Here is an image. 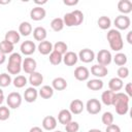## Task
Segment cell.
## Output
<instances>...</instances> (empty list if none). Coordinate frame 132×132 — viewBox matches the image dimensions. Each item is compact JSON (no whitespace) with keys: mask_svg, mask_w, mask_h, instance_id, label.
Instances as JSON below:
<instances>
[{"mask_svg":"<svg viewBox=\"0 0 132 132\" xmlns=\"http://www.w3.org/2000/svg\"><path fill=\"white\" fill-rule=\"evenodd\" d=\"M107 41L109 43V46L114 52H120L124 47V41L122 38V35L119 30L117 29H110L106 34Z\"/></svg>","mask_w":132,"mask_h":132,"instance_id":"1","label":"cell"},{"mask_svg":"<svg viewBox=\"0 0 132 132\" xmlns=\"http://www.w3.org/2000/svg\"><path fill=\"white\" fill-rule=\"evenodd\" d=\"M22 63L23 59L19 53H12L8 57V64H7V71L9 74H20L22 70Z\"/></svg>","mask_w":132,"mask_h":132,"instance_id":"2","label":"cell"},{"mask_svg":"<svg viewBox=\"0 0 132 132\" xmlns=\"http://www.w3.org/2000/svg\"><path fill=\"white\" fill-rule=\"evenodd\" d=\"M63 22L64 25L67 27L79 26L84 22V13L79 9H75L71 12H67L64 14Z\"/></svg>","mask_w":132,"mask_h":132,"instance_id":"3","label":"cell"},{"mask_svg":"<svg viewBox=\"0 0 132 132\" xmlns=\"http://www.w3.org/2000/svg\"><path fill=\"white\" fill-rule=\"evenodd\" d=\"M22 95L19 93V92H11L8 94L7 98H6V102H7V105L9 108H12V109H15V108H19L22 104Z\"/></svg>","mask_w":132,"mask_h":132,"instance_id":"4","label":"cell"},{"mask_svg":"<svg viewBox=\"0 0 132 132\" xmlns=\"http://www.w3.org/2000/svg\"><path fill=\"white\" fill-rule=\"evenodd\" d=\"M113 24H114L117 30H127L131 25V20L129 16H127L125 14H120V15L116 16Z\"/></svg>","mask_w":132,"mask_h":132,"instance_id":"5","label":"cell"},{"mask_svg":"<svg viewBox=\"0 0 132 132\" xmlns=\"http://www.w3.org/2000/svg\"><path fill=\"white\" fill-rule=\"evenodd\" d=\"M96 60L98 62V64L100 65H103V66H107L111 63L112 61V56H111V53L107 50H100L98 53H97V56H96Z\"/></svg>","mask_w":132,"mask_h":132,"instance_id":"6","label":"cell"},{"mask_svg":"<svg viewBox=\"0 0 132 132\" xmlns=\"http://www.w3.org/2000/svg\"><path fill=\"white\" fill-rule=\"evenodd\" d=\"M86 109L90 114H97L101 111V102L96 98L89 99L86 103Z\"/></svg>","mask_w":132,"mask_h":132,"instance_id":"7","label":"cell"},{"mask_svg":"<svg viewBox=\"0 0 132 132\" xmlns=\"http://www.w3.org/2000/svg\"><path fill=\"white\" fill-rule=\"evenodd\" d=\"M20 50H21V53L23 55L30 56V55L34 54V52L36 51V44L32 40H25L24 42H22Z\"/></svg>","mask_w":132,"mask_h":132,"instance_id":"8","label":"cell"},{"mask_svg":"<svg viewBox=\"0 0 132 132\" xmlns=\"http://www.w3.org/2000/svg\"><path fill=\"white\" fill-rule=\"evenodd\" d=\"M36 66H37V63L33 58H25L23 60L22 69L28 74H31L34 71H36Z\"/></svg>","mask_w":132,"mask_h":132,"instance_id":"9","label":"cell"},{"mask_svg":"<svg viewBox=\"0 0 132 132\" xmlns=\"http://www.w3.org/2000/svg\"><path fill=\"white\" fill-rule=\"evenodd\" d=\"M45 15H46V11L42 6H35L30 11V18L36 22L43 20Z\"/></svg>","mask_w":132,"mask_h":132,"instance_id":"10","label":"cell"},{"mask_svg":"<svg viewBox=\"0 0 132 132\" xmlns=\"http://www.w3.org/2000/svg\"><path fill=\"white\" fill-rule=\"evenodd\" d=\"M77 57L84 63H91L95 59V53L90 48H84L78 53Z\"/></svg>","mask_w":132,"mask_h":132,"instance_id":"11","label":"cell"},{"mask_svg":"<svg viewBox=\"0 0 132 132\" xmlns=\"http://www.w3.org/2000/svg\"><path fill=\"white\" fill-rule=\"evenodd\" d=\"M90 76V71L87 67L85 66H78L75 68L74 70V77L79 80V81H85V80H88Z\"/></svg>","mask_w":132,"mask_h":132,"instance_id":"12","label":"cell"},{"mask_svg":"<svg viewBox=\"0 0 132 132\" xmlns=\"http://www.w3.org/2000/svg\"><path fill=\"white\" fill-rule=\"evenodd\" d=\"M91 73L94 76H96L97 78H101V77L106 76V74L108 73V69L106 66H103L100 64H95L91 67Z\"/></svg>","mask_w":132,"mask_h":132,"instance_id":"13","label":"cell"},{"mask_svg":"<svg viewBox=\"0 0 132 132\" xmlns=\"http://www.w3.org/2000/svg\"><path fill=\"white\" fill-rule=\"evenodd\" d=\"M41 125H42V128L44 130L53 131L57 127V119L53 116H46L45 118H43Z\"/></svg>","mask_w":132,"mask_h":132,"instance_id":"14","label":"cell"},{"mask_svg":"<svg viewBox=\"0 0 132 132\" xmlns=\"http://www.w3.org/2000/svg\"><path fill=\"white\" fill-rule=\"evenodd\" d=\"M84 108H85V105H84L82 101L79 100V99H74L69 104V111L72 114H79V113H81Z\"/></svg>","mask_w":132,"mask_h":132,"instance_id":"15","label":"cell"},{"mask_svg":"<svg viewBox=\"0 0 132 132\" xmlns=\"http://www.w3.org/2000/svg\"><path fill=\"white\" fill-rule=\"evenodd\" d=\"M37 97H38V91L34 87H29L24 92V99L28 103H32V102L36 101Z\"/></svg>","mask_w":132,"mask_h":132,"instance_id":"16","label":"cell"},{"mask_svg":"<svg viewBox=\"0 0 132 132\" xmlns=\"http://www.w3.org/2000/svg\"><path fill=\"white\" fill-rule=\"evenodd\" d=\"M53 43L48 40H43L41 42H39V44L37 45V50L38 52L43 55V56H46V55H50L52 52H53Z\"/></svg>","mask_w":132,"mask_h":132,"instance_id":"17","label":"cell"},{"mask_svg":"<svg viewBox=\"0 0 132 132\" xmlns=\"http://www.w3.org/2000/svg\"><path fill=\"white\" fill-rule=\"evenodd\" d=\"M72 121V113L69 111V109H61L58 113V122L62 125H66L69 122Z\"/></svg>","mask_w":132,"mask_h":132,"instance_id":"18","label":"cell"},{"mask_svg":"<svg viewBox=\"0 0 132 132\" xmlns=\"http://www.w3.org/2000/svg\"><path fill=\"white\" fill-rule=\"evenodd\" d=\"M118 10L122 14H128L132 11V2L130 0H120L118 3Z\"/></svg>","mask_w":132,"mask_h":132,"instance_id":"19","label":"cell"},{"mask_svg":"<svg viewBox=\"0 0 132 132\" xmlns=\"http://www.w3.org/2000/svg\"><path fill=\"white\" fill-rule=\"evenodd\" d=\"M20 39H21V35L16 30H9L5 33V36H4V40L8 41L13 45L16 44L20 41Z\"/></svg>","mask_w":132,"mask_h":132,"instance_id":"20","label":"cell"},{"mask_svg":"<svg viewBox=\"0 0 132 132\" xmlns=\"http://www.w3.org/2000/svg\"><path fill=\"white\" fill-rule=\"evenodd\" d=\"M64 64L66 66H73L77 63L78 57L74 52H67L65 55H63V60Z\"/></svg>","mask_w":132,"mask_h":132,"instance_id":"21","label":"cell"},{"mask_svg":"<svg viewBox=\"0 0 132 132\" xmlns=\"http://www.w3.org/2000/svg\"><path fill=\"white\" fill-rule=\"evenodd\" d=\"M28 81L31 84V87H39L42 81H43V75L40 73V72H37V71H34L33 73H31L29 75V79Z\"/></svg>","mask_w":132,"mask_h":132,"instance_id":"22","label":"cell"},{"mask_svg":"<svg viewBox=\"0 0 132 132\" xmlns=\"http://www.w3.org/2000/svg\"><path fill=\"white\" fill-rule=\"evenodd\" d=\"M124 87V82H123V79L119 78V77H112L109 79L108 81V88L110 91L117 93L118 91L122 90V88Z\"/></svg>","mask_w":132,"mask_h":132,"instance_id":"23","label":"cell"},{"mask_svg":"<svg viewBox=\"0 0 132 132\" xmlns=\"http://www.w3.org/2000/svg\"><path fill=\"white\" fill-rule=\"evenodd\" d=\"M46 36H47V32H46V29L44 27L38 26L33 30V37L35 40H37L39 42L45 40Z\"/></svg>","mask_w":132,"mask_h":132,"instance_id":"24","label":"cell"},{"mask_svg":"<svg viewBox=\"0 0 132 132\" xmlns=\"http://www.w3.org/2000/svg\"><path fill=\"white\" fill-rule=\"evenodd\" d=\"M52 88L56 91H63L67 88V81L63 77H56L52 81Z\"/></svg>","mask_w":132,"mask_h":132,"instance_id":"25","label":"cell"},{"mask_svg":"<svg viewBox=\"0 0 132 132\" xmlns=\"http://www.w3.org/2000/svg\"><path fill=\"white\" fill-rule=\"evenodd\" d=\"M54 91L55 90L52 88V86L45 85V86H42L41 89L38 91V95L43 99H50L54 96Z\"/></svg>","mask_w":132,"mask_h":132,"instance_id":"26","label":"cell"},{"mask_svg":"<svg viewBox=\"0 0 132 132\" xmlns=\"http://www.w3.org/2000/svg\"><path fill=\"white\" fill-rule=\"evenodd\" d=\"M87 88L89 90H92V91H99V90H101L103 88V81L100 78L90 79L87 82Z\"/></svg>","mask_w":132,"mask_h":132,"instance_id":"27","label":"cell"},{"mask_svg":"<svg viewBox=\"0 0 132 132\" xmlns=\"http://www.w3.org/2000/svg\"><path fill=\"white\" fill-rule=\"evenodd\" d=\"M32 25L29 22H22L19 26V33L23 36H29L32 33Z\"/></svg>","mask_w":132,"mask_h":132,"instance_id":"28","label":"cell"},{"mask_svg":"<svg viewBox=\"0 0 132 132\" xmlns=\"http://www.w3.org/2000/svg\"><path fill=\"white\" fill-rule=\"evenodd\" d=\"M113 95H114V92L110 91V90H107V91H104L101 95V101L103 104L109 106L112 104V99H113Z\"/></svg>","mask_w":132,"mask_h":132,"instance_id":"29","label":"cell"},{"mask_svg":"<svg viewBox=\"0 0 132 132\" xmlns=\"http://www.w3.org/2000/svg\"><path fill=\"white\" fill-rule=\"evenodd\" d=\"M129 99L130 97H128L125 93H122V92H117L114 93L113 95V99H112V104L111 105H116L118 103H121V102H128L129 103Z\"/></svg>","mask_w":132,"mask_h":132,"instance_id":"30","label":"cell"},{"mask_svg":"<svg viewBox=\"0 0 132 132\" xmlns=\"http://www.w3.org/2000/svg\"><path fill=\"white\" fill-rule=\"evenodd\" d=\"M97 24H98V26H99L100 29H102V30H107V29H109L110 26H111V20H110L108 16H106V15H102V16H100V18L98 19Z\"/></svg>","mask_w":132,"mask_h":132,"instance_id":"31","label":"cell"},{"mask_svg":"<svg viewBox=\"0 0 132 132\" xmlns=\"http://www.w3.org/2000/svg\"><path fill=\"white\" fill-rule=\"evenodd\" d=\"M64 22H63V19L61 18H55L52 20L51 22V28L55 31V32H59V31H62L63 28H64Z\"/></svg>","mask_w":132,"mask_h":132,"instance_id":"32","label":"cell"},{"mask_svg":"<svg viewBox=\"0 0 132 132\" xmlns=\"http://www.w3.org/2000/svg\"><path fill=\"white\" fill-rule=\"evenodd\" d=\"M112 60L118 66L121 67V66H125L126 65V63L128 61V58L124 53H117L114 55V57H112Z\"/></svg>","mask_w":132,"mask_h":132,"instance_id":"33","label":"cell"},{"mask_svg":"<svg viewBox=\"0 0 132 132\" xmlns=\"http://www.w3.org/2000/svg\"><path fill=\"white\" fill-rule=\"evenodd\" d=\"M67 50H68V46H67V44H66L64 41H57V42L53 45V51H55V52L61 54L62 56L67 53Z\"/></svg>","mask_w":132,"mask_h":132,"instance_id":"34","label":"cell"},{"mask_svg":"<svg viewBox=\"0 0 132 132\" xmlns=\"http://www.w3.org/2000/svg\"><path fill=\"white\" fill-rule=\"evenodd\" d=\"M13 47H14V45L11 44V43H9V42L6 41V40H2V41L0 42V52L3 53L4 55L12 54Z\"/></svg>","mask_w":132,"mask_h":132,"instance_id":"35","label":"cell"},{"mask_svg":"<svg viewBox=\"0 0 132 132\" xmlns=\"http://www.w3.org/2000/svg\"><path fill=\"white\" fill-rule=\"evenodd\" d=\"M12 84L15 88L18 89H21V88H24L27 84H28V79L26 78V76L24 75H16L13 80H12Z\"/></svg>","mask_w":132,"mask_h":132,"instance_id":"36","label":"cell"},{"mask_svg":"<svg viewBox=\"0 0 132 132\" xmlns=\"http://www.w3.org/2000/svg\"><path fill=\"white\" fill-rule=\"evenodd\" d=\"M116 112L120 116H125L129 110V103L128 102H121L114 105Z\"/></svg>","mask_w":132,"mask_h":132,"instance_id":"37","label":"cell"},{"mask_svg":"<svg viewBox=\"0 0 132 132\" xmlns=\"http://www.w3.org/2000/svg\"><path fill=\"white\" fill-rule=\"evenodd\" d=\"M48 60H50V63L52 65H59L62 60H63V56L55 51H53L51 54H50V57H48Z\"/></svg>","mask_w":132,"mask_h":132,"instance_id":"38","label":"cell"},{"mask_svg":"<svg viewBox=\"0 0 132 132\" xmlns=\"http://www.w3.org/2000/svg\"><path fill=\"white\" fill-rule=\"evenodd\" d=\"M12 82L11 76L8 73H1L0 74V88H5L8 87L10 84Z\"/></svg>","mask_w":132,"mask_h":132,"instance_id":"39","label":"cell"},{"mask_svg":"<svg viewBox=\"0 0 132 132\" xmlns=\"http://www.w3.org/2000/svg\"><path fill=\"white\" fill-rule=\"evenodd\" d=\"M101 121L105 126L111 125L113 124V114L110 111H105L101 117Z\"/></svg>","mask_w":132,"mask_h":132,"instance_id":"40","label":"cell"},{"mask_svg":"<svg viewBox=\"0 0 132 132\" xmlns=\"http://www.w3.org/2000/svg\"><path fill=\"white\" fill-rule=\"evenodd\" d=\"M78 130H79V124L75 121H71L65 125V131L66 132H77Z\"/></svg>","mask_w":132,"mask_h":132,"instance_id":"41","label":"cell"},{"mask_svg":"<svg viewBox=\"0 0 132 132\" xmlns=\"http://www.w3.org/2000/svg\"><path fill=\"white\" fill-rule=\"evenodd\" d=\"M10 117V110L7 106H0V121H6Z\"/></svg>","mask_w":132,"mask_h":132,"instance_id":"42","label":"cell"},{"mask_svg":"<svg viewBox=\"0 0 132 132\" xmlns=\"http://www.w3.org/2000/svg\"><path fill=\"white\" fill-rule=\"evenodd\" d=\"M117 74H118V77L121 78V79L127 78L128 75H129V69H128V67H126V66L119 67V69L117 71Z\"/></svg>","mask_w":132,"mask_h":132,"instance_id":"43","label":"cell"},{"mask_svg":"<svg viewBox=\"0 0 132 132\" xmlns=\"http://www.w3.org/2000/svg\"><path fill=\"white\" fill-rule=\"evenodd\" d=\"M105 132H121V128L117 124H111V125L106 126Z\"/></svg>","mask_w":132,"mask_h":132,"instance_id":"44","label":"cell"},{"mask_svg":"<svg viewBox=\"0 0 132 132\" xmlns=\"http://www.w3.org/2000/svg\"><path fill=\"white\" fill-rule=\"evenodd\" d=\"M125 94L128 96V97H131L132 96V85L131 82H128L126 86H125Z\"/></svg>","mask_w":132,"mask_h":132,"instance_id":"45","label":"cell"},{"mask_svg":"<svg viewBox=\"0 0 132 132\" xmlns=\"http://www.w3.org/2000/svg\"><path fill=\"white\" fill-rule=\"evenodd\" d=\"M63 3L67 6H73V5H76L78 3V0H64Z\"/></svg>","mask_w":132,"mask_h":132,"instance_id":"46","label":"cell"},{"mask_svg":"<svg viewBox=\"0 0 132 132\" xmlns=\"http://www.w3.org/2000/svg\"><path fill=\"white\" fill-rule=\"evenodd\" d=\"M29 132H43V131H42V129H41L40 127H38V126H34V127H32V128L30 129Z\"/></svg>","mask_w":132,"mask_h":132,"instance_id":"47","label":"cell"},{"mask_svg":"<svg viewBox=\"0 0 132 132\" xmlns=\"http://www.w3.org/2000/svg\"><path fill=\"white\" fill-rule=\"evenodd\" d=\"M127 41L129 44H132V31H129L127 33Z\"/></svg>","mask_w":132,"mask_h":132,"instance_id":"48","label":"cell"},{"mask_svg":"<svg viewBox=\"0 0 132 132\" xmlns=\"http://www.w3.org/2000/svg\"><path fill=\"white\" fill-rule=\"evenodd\" d=\"M5 61H6V55H4L3 53L0 52V65L3 64Z\"/></svg>","mask_w":132,"mask_h":132,"instance_id":"49","label":"cell"},{"mask_svg":"<svg viewBox=\"0 0 132 132\" xmlns=\"http://www.w3.org/2000/svg\"><path fill=\"white\" fill-rule=\"evenodd\" d=\"M4 101V93L2 91V89L0 88V104H2Z\"/></svg>","mask_w":132,"mask_h":132,"instance_id":"50","label":"cell"},{"mask_svg":"<svg viewBox=\"0 0 132 132\" xmlns=\"http://www.w3.org/2000/svg\"><path fill=\"white\" fill-rule=\"evenodd\" d=\"M46 2H47L46 0H43V1H38V0H34V3H35V4H37V5H40V6H41L42 4H45Z\"/></svg>","mask_w":132,"mask_h":132,"instance_id":"51","label":"cell"},{"mask_svg":"<svg viewBox=\"0 0 132 132\" xmlns=\"http://www.w3.org/2000/svg\"><path fill=\"white\" fill-rule=\"evenodd\" d=\"M88 132H102L101 130H99V129H96V128H94V129H90Z\"/></svg>","mask_w":132,"mask_h":132,"instance_id":"52","label":"cell"},{"mask_svg":"<svg viewBox=\"0 0 132 132\" xmlns=\"http://www.w3.org/2000/svg\"><path fill=\"white\" fill-rule=\"evenodd\" d=\"M10 3V0H6V1H1L0 0V4H8Z\"/></svg>","mask_w":132,"mask_h":132,"instance_id":"53","label":"cell"},{"mask_svg":"<svg viewBox=\"0 0 132 132\" xmlns=\"http://www.w3.org/2000/svg\"><path fill=\"white\" fill-rule=\"evenodd\" d=\"M54 132H62V131H60V130H57V131H54Z\"/></svg>","mask_w":132,"mask_h":132,"instance_id":"54","label":"cell"}]
</instances>
